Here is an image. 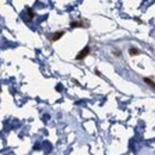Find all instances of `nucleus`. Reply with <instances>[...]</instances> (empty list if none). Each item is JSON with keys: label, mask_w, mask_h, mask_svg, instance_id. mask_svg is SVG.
<instances>
[{"label": "nucleus", "mask_w": 155, "mask_h": 155, "mask_svg": "<svg viewBox=\"0 0 155 155\" xmlns=\"http://www.w3.org/2000/svg\"><path fill=\"white\" fill-rule=\"evenodd\" d=\"M90 53H91V49H90V47H88V45H86L81 51H79V54L75 56V59H76V60H84V59H85Z\"/></svg>", "instance_id": "3"}, {"label": "nucleus", "mask_w": 155, "mask_h": 155, "mask_svg": "<svg viewBox=\"0 0 155 155\" xmlns=\"http://www.w3.org/2000/svg\"><path fill=\"white\" fill-rule=\"evenodd\" d=\"M140 54H142V51H141L140 49H137V48H135V47H130V48H129V55H130V56H137V55H140Z\"/></svg>", "instance_id": "4"}, {"label": "nucleus", "mask_w": 155, "mask_h": 155, "mask_svg": "<svg viewBox=\"0 0 155 155\" xmlns=\"http://www.w3.org/2000/svg\"><path fill=\"white\" fill-rule=\"evenodd\" d=\"M0 93H1V86H0Z\"/></svg>", "instance_id": "8"}, {"label": "nucleus", "mask_w": 155, "mask_h": 155, "mask_svg": "<svg viewBox=\"0 0 155 155\" xmlns=\"http://www.w3.org/2000/svg\"><path fill=\"white\" fill-rule=\"evenodd\" d=\"M64 33H66V31H64V30L56 31V32H54V33H50V35H48V39H49L51 43H54V42L59 41L60 38H62V36H63Z\"/></svg>", "instance_id": "2"}, {"label": "nucleus", "mask_w": 155, "mask_h": 155, "mask_svg": "<svg viewBox=\"0 0 155 155\" xmlns=\"http://www.w3.org/2000/svg\"><path fill=\"white\" fill-rule=\"evenodd\" d=\"M112 54H113L115 56H117V57H121V50H119V51H118V50H113Z\"/></svg>", "instance_id": "7"}, {"label": "nucleus", "mask_w": 155, "mask_h": 155, "mask_svg": "<svg viewBox=\"0 0 155 155\" xmlns=\"http://www.w3.org/2000/svg\"><path fill=\"white\" fill-rule=\"evenodd\" d=\"M143 81H144V82H146V84H147L152 90H154L155 91V82L150 79V78H143Z\"/></svg>", "instance_id": "5"}, {"label": "nucleus", "mask_w": 155, "mask_h": 155, "mask_svg": "<svg viewBox=\"0 0 155 155\" xmlns=\"http://www.w3.org/2000/svg\"><path fill=\"white\" fill-rule=\"evenodd\" d=\"M70 28H84L87 29L90 28V22L86 19H78V20H72L70 22Z\"/></svg>", "instance_id": "1"}, {"label": "nucleus", "mask_w": 155, "mask_h": 155, "mask_svg": "<svg viewBox=\"0 0 155 155\" xmlns=\"http://www.w3.org/2000/svg\"><path fill=\"white\" fill-rule=\"evenodd\" d=\"M33 17H35V13L32 12V10H31V8H28V20H31Z\"/></svg>", "instance_id": "6"}]
</instances>
